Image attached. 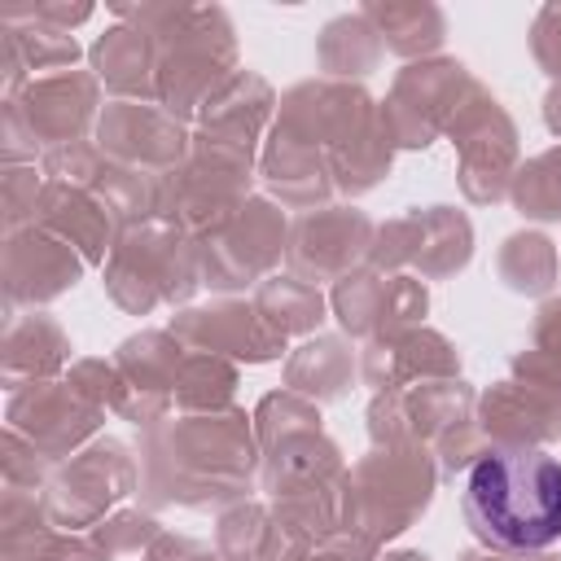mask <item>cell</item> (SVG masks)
<instances>
[{"mask_svg": "<svg viewBox=\"0 0 561 561\" xmlns=\"http://www.w3.org/2000/svg\"><path fill=\"white\" fill-rule=\"evenodd\" d=\"M140 508H232L250 500V482L263 465L254 416L228 412H171L140 430Z\"/></svg>", "mask_w": 561, "mask_h": 561, "instance_id": "cell-1", "label": "cell"}, {"mask_svg": "<svg viewBox=\"0 0 561 561\" xmlns=\"http://www.w3.org/2000/svg\"><path fill=\"white\" fill-rule=\"evenodd\" d=\"M456 486L478 548L548 552L561 543V456L548 447H486Z\"/></svg>", "mask_w": 561, "mask_h": 561, "instance_id": "cell-2", "label": "cell"}, {"mask_svg": "<svg viewBox=\"0 0 561 561\" xmlns=\"http://www.w3.org/2000/svg\"><path fill=\"white\" fill-rule=\"evenodd\" d=\"M272 127L329 158L337 197L373 193L394 167V145L386 140L381 110L364 83L324 79V75L302 79L280 92Z\"/></svg>", "mask_w": 561, "mask_h": 561, "instance_id": "cell-3", "label": "cell"}, {"mask_svg": "<svg viewBox=\"0 0 561 561\" xmlns=\"http://www.w3.org/2000/svg\"><path fill=\"white\" fill-rule=\"evenodd\" d=\"M118 22H136L158 44V105L180 123L215 101V92L241 70L237 31L219 4H114Z\"/></svg>", "mask_w": 561, "mask_h": 561, "instance_id": "cell-4", "label": "cell"}, {"mask_svg": "<svg viewBox=\"0 0 561 561\" xmlns=\"http://www.w3.org/2000/svg\"><path fill=\"white\" fill-rule=\"evenodd\" d=\"M101 285L110 302L127 316H153L158 307H193L202 285V250L197 237L167 219H140L123 228L118 245L101 267Z\"/></svg>", "mask_w": 561, "mask_h": 561, "instance_id": "cell-5", "label": "cell"}, {"mask_svg": "<svg viewBox=\"0 0 561 561\" xmlns=\"http://www.w3.org/2000/svg\"><path fill=\"white\" fill-rule=\"evenodd\" d=\"M438 491V460L425 447H368L346 469L342 530L373 539L377 548L412 530Z\"/></svg>", "mask_w": 561, "mask_h": 561, "instance_id": "cell-6", "label": "cell"}, {"mask_svg": "<svg viewBox=\"0 0 561 561\" xmlns=\"http://www.w3.org/2000/svg\"><path fill=\"white\" fill-rule=\"evenodd\" d=\"M101 110V79L92 70L35 75L13 101H0L4 162H39L53 149L96 136Z\"/></svg>", "mask_w": 561, "mask_h": 561, "instance_id": "cell-7", "label": "cell"}, {"mask_svg": "<svg viewBox=\"0 0 561 561\" xmlns=\"http://www.w3.org/2000/svg\"><path fill=\"white\" fill-rule=\"evenodd\" d=\"M473 425L491 447L561 443V359L526 346L508 359V377L478 390Z\"/></svg>", "mask_w": 561, "mask_h": 561, "instance_id": "cell-8", "label": "cell"}, {"mask_svg": "<svg viewBox=\"0 0 561 561\" xmlns=\"http://www.w3.org/2000/svg\"><path fill=\"white\" fill-rule=\"evenodd\" d=\"M254 175H259V158H245L237 149L193 136L188 158L175 171L158 175V219H167L202 241L206 232L224 228L254 197L250 193Z\"/></svg>", "mask_w": 561, "mask_h": 561, "instance_id": "cell-9", "label": "cell"}, {"mask_svg": "<svg viewBox=\"0 0 561 561\" xmlns=\"http://www.w3.org/2000/svg\"><path fill=\"white\" fill-rule=\"evenodd\" d=\"M447 140L456 149V180L465 202L500 206L513 193V175L522 167V136L513 114L486 83H469L465 101L447 123Z\"/></svg>", "mask_w": 561, "mask_h": 561, "instance_id": "cell-10", "label": "cell"}, {"mask_svg": "<svg viewBox=\"0 0 561 561\" xmlns=\"http://www.w3.org/2000/svg\"><path fill=\"white\" fill-rule=\"evenodd\" d=\"M140 491V460L136 451L114 438L101 434L92 438L83 451H75L70 460H61L44 486V513L57 530H75L88 535L96 530L123 500H131Z\"/></svg>", "mask_w": 561, "mask_h": 561, "instance_id": "cell-11", "label": "cell"}, {"mask_svg": "<svg viewBox=\"0 0 561 561\" xmlns=\"http://www.w3.org/2000/svg\"><path fill=\"white\" fill-rule=\"evenodd\" d=\"M473 259V224L456 206H408L403 215L377 224L368 267L412 272L421 280H447Z\"/></svg>", "mask_w": 561, "mask_h": 561, "instance_id": "cell-12", "label": "cell"}, {"mask_svg": "<svg viewBox=\"0 0 561 561\" xmlns=\"http://www.w3.org/2000/svg\"><path fill=\"white\" fill-rule=\"evenodd\" d=\"M197 250H202V285L219 294L259 289L267 276H276L289 250V219L280 202L254 193L224 228L206 232Z\"/></svg>", "mask_w": 561, "mask_h": 561, "instance_id": "cell-13", "label": "cell"}, {"mask_svg": "<svg viewBox=\"0 0 561 561\" xmlns=\"http://www.w3.org/2000/svg\"><path fill=\"white\" fill-rule=\"evenodd\" d=\"M469 83H473V75L456 57L408 61L394 75L386 101H377L386 140L394 149H430L438 136H447V123H451L456 105L465 101Z\"/></svg>", "mask_w": 561, "mask_h": 561, "instance_id": "cell-14", "label": "cell"}, {"mask_svg": "<svg viewBox=\"0 0 561 561\" xmlns=\"http://www.w3.org/2000/svg\"><path fill=\"white\" fill-rule=\"evenodd\" d=\"M478 390L465 377L412 381L399 390H377L368 403L373 447H425L434 451L456 425L473 421Z\"/></svg>", "mask_w": 561, "mask_h": 561, "instance_id": "cell-15", "label": "cell"}, {"mask_svg": "<svg viewBox=\"0 0 561 561\" xmlns=\"http://www.w3.org/2000/svg\"><path fill=\"white\" fill-rule=\"evenodd\" d=\"M373 237H377V224L355 202L302 210L298 219H289L285 267H289V276H298L307 285H324V280L337 285L342 276L368 267Z\"/></svg>", "mask_w": 561, "mask_h": 561, "instance_id": "cell-16", "label": "cell"}, {"mask_svg": "<svg viewBox=\"0 0 561 561\" xmlns=\"http://www.w3.org/2000/svg\"><path fill=\"white\" fill-rule=\"evenodd\" d=\"M329 311L337 316V324H342L346 337L377 342V337H390V333H403V329L425 324L430 289L412 272L359 267V272L342 276L329 289Z\"/></svg>", "mask_w": 561, "mask_h": 561, "instance_id": "cell-17", "label": "cell"}, {"mask_svg": "<svg viewBox=\"0 0 561 561\" xmlns=\"http://www.w3.org/2000/svg\"><path fill=\"white\" fill-rule=\"evenodd\" d=\"M101 421L105 412L88 394H79L66 377L18 386L9 390V408H4V425L31 438L53 465L70 460L92 438H101Z\"/></svg>", "mask_w": 561, "mask_h": 561, "instance_id": "cell-18", "label": "cell"}, {"mask_svg": "<svg viewBox=\"0 0 561 561\" xmlns=\"http://www.w3.org/2000/svg\"><path fill=\"white\" fill-rule=\"evenodd\" d=\"M92 140L131 171L167 175L188 158L193 127L180 123L158 101H105Z\"/></svg>", "mask_w": 561, "mask_h": 561, "instance_id": "cell-19", "label": "cell"}, {"mask_svg": "<svg viewBox=\"0 0 561 561\" xmlns=\"http://www.w3.org/2000/svg\"><path fill=\"white\" fill-rule=\"evenodd\" d=\"M188 351L224 355L232 364H272L289 351V342L259 316L254 298H210L202 307H180L167 324Z\"/></svg>", "mask_w": 561, "mask_h": 561, "instance_id": "cell-20", "label": "cell"}, {"mask_svg": "<svg viewBox=\"0 0 561 561\" xmlns=\"http://www.w3.org/2000/svg\"><path fill=\"white\" fill-rule=\"evenodd\" d=\"M88 263L75 245H66L57 232L26 224L18 232H4L0 250V280H4V316L44 307L61 294H70L83 280Z\"/></svg>", "mask_w": 561, "mask_h": 561, "instance_id": "cell-21", "label": "cell"}, {"mask_svg": "<svg viewBox=\"0 0 561 561\" xmlns=\"http://www.w3.org/2000/svg\"><path fill=\"white\" fill-rule=\"evenodd\" d=\"M39 167H44L48 180L75 184V188L101 197L127 228L158 215V175H145V171H131V167L114 162L96 140L53 149V153L39 158Z\"/></svg>", "mask_w": 561, "mask_h": 561, "instance_id": "cell-22", "label": "cell"}, {"mask_svg": "<svg viewBox=\"0 0 561 561\" xmlns=\"http://www.w3.org/2000/svg\"><path fill=\"white\" fill-rule=\"evenodd\" d=\"M110 359L118 364V373L127 381V399L118 408L123 421H131L136 430H149L175 412L171 394H175V377L188 359V346L171 329H140V333L123 337Z\"/></svg>", "mask_w": 561, "mask_h": 561, "instance_id": "cell-23", "label": "cell"}, {"mask_svg": "<svg viewBox=\"0 0 561 561\" xmlns=\"http://www.w3.org/2000/svg\"><path fill=\"white\" fill-rule=\"evenodd\" d=\"M276 105L280 96L272 92V83L259 75V70H237L219 92L215 101L197 114L193 123V136L197 140H210V145H224V149H237L245 158H259L263 153V140L276 123Z\"/></svg>", "mask_w": 561, "mask_h": 561, "instance_id": "cell-24", "label": "cell"}, {"mask_svg": "<svg viewBox=\"0 0 561 561\" xmlns=\"http://www.w3.org/2000/svg\"><path fill=\"white\" fill-rule=\"evenodd\" d=\"M438 377H460V346L430 324L364 342L359 351V381L373 386V394Z\"/></svg>", "mask_w": 561, "mask_h": 561, "instance_id": "cell-25", "label": "cell"}, {"mask_svg": "<svg viewBox=\"0 0 561 561\" xmlns=\"http://www.w3.org/2000/svg\"><path fill=\"white\" fill-rule=\"evenodd\" d=\"M0 561H114V557L92 535L57 530L39 495L0 491Z\"/></svg>", "mask_w": 561, "mask_h": 561, "instance_id": "cell-26", "label": "cell"}, {"mask_svg": "<svg viewBox=\"0 0 561 561\" xmlns=\"http://www.w3.org/2000/svg\"><path fill=\"white\" fill-rule=\"evenodd\" d=\"M70 351H75L70 333L44 307L9 311L4 333H0V381L9 390H18V386H31V381L66 377V368L75 364Z\"/></svg>", "mask_w": 561, "mask_h": 561, "instance_id": "cell-27", "label": "cell"}, {"mask_svg": "<svg viewBox=\"0 0 561 561\" xmlns=\"http://www.w3.org/2000/svg\"><path fill=\"white\" fill-rule=\"evenodd\" d=\"M35 224L57 232L66 245H75L88 267H105L110 250L118 245V237L127 228L101 197H92V193H83L75 184H57V180L44 184Z\"/></svg>", "mask_w": 561, "mask_h": 561, "instance_id": "cell-28", "label": "cell"}, {"mask_svg": "<svg viewBox=\"0 0 561 561\" xmlns=\"http://www.w3.org/2000/svg\"><path fill=\"white\" fill-rule=\"evenodd\" d=\"M259 180L267 184L272 202L294 206V210H320V206L337 202V180H333L329 158L294 136H285L280 127H272L263 140Z\"/></svg>", "mask_w": 561, "mask_h": 561, "instance_id": "cell-29", "label": "cell"}, {"mask_svg": "<svg viewBox=\"0 0 561 561\" xmlns=\"http://www.w3.org/2000/svg\"><path fill=\"white\" fill-rule=\"evenodd\" d=\"M92 75L110 101H158V44L136 22H114L88 48Z\"/></svg>", "mask_w": 561, "mask_h": 561, "instance_id": "cell-30", "label": "cell"}, {"mask_svg": "<svg viewBox=\"0 0 561 561\" xmlns=\"http://www.w3.org/2000/svg\"><path fill=\"white\" fill-rule=\"evenodd\" d=\"M285 390L311 399V403H342L359 377V355L351 346L346 333H316L302 337V346H294L285 355Z\"/></svg>", "mask_w": 561, "mask_h": 561, "instance_id": "cell-31", "label": "cell"}, {"mask_svg": "<svg viewBox=\"0 0 561 561\" xmlns=\"http://www.w3.org/2000/svg\"><path fill=\"white\" fill-rule=\"evenodd\" d=\"M359 13L381 35V48L394 57H408V61L438 57V48L447 39V18L430 0H373Z\"/></svg>", "mask_w": 561, "mask_h": 561, "instance_id": "cell-32", "label": "cell"}, {"mask_svg": "<svg viewBox=\"0 0 561 561\" xmlns=\"http://www.w3.org/2000/svg\"><path fill=\"white\" fill-rule=\"evenodd\" d=\"M329 473H346V460H342V447L324 430L280 438L276 447L263 451V465H259V482H263L267 500L280 495V491H289V486L329 478Z\"/></svg>", "mask_w": 561, "mask_h": 561, "instance_id": "cell-33", "label": "cell"}, {"mask_svg": "<svg viewBox=\"0 0 561 561\" xmlns=\"http://www.w3.org/2000/svg\"><path fill=\"white\" fill-rule=\"evenodd\" d=\"M381 35L373 31V22L364 13H337L320 26L316 35V61L324 70V79H364L381 66Z\"/></svg>", "mask_w": 561, "mask_h": 561, "instance_id": "cell-34", "label": "cell"}, {"mask_svg": "<svg viewBox=\"0 0 561 561\" xmlns=\"http://www.w3.org/2000/svg\"><path fill=\"white\" fill-rule=\"evenodd\" d=\"M495 276L504 280V289H513L522 298H552V285L561 276L557 241L535 228L508 232L495 250Z\"/></svg>", "mask_w": 561, "mask_h": 561, "instance_id": "cell-35", "label": "cell"}, {"mask_svg": "<svg viewBox=\"0 0 561 561\" xmlns=\"http://www.w3.org/2000/svg\"><path fill=\"white\" fill-rule=\"evenodd\" d=\"M250 298H254L259 316H263L285 342H289V337H316L320 324H324V316H329L324 289H320V285H307V280H298V276H289V272L267 276Z\"/></svg>", "mask_w": 561, "mask_h": 561, "instance_id": "cell-36", "label": "cell"}, {"mask_svg": "<svg viewBox=\"0 0 561 561\" xmlns=\"http://www.w3.org/2000/svg\"><path fill=\"white\" fill-rule=\"evenodd\" d=\"M0 44H9L22 61V70L35 79V70H75V61L83 57L79 39L70 31H57L39 18H31L26 9H9L0 22Z\"/></svg>", "mask_w": 561, "mask_h": 561, "instance_id": "cell-37", "label": "cell"}, {"mask_svg": "<svg viewBox=\"0 0 561 561\" xmlns=\"http://www.w3.org/2000/svg\"><path fill=\"white\" fill-rule=\"evenodd\" d=\"M237 386H241V373L232 359L188 351V359L175 377L171 403H175V412H228V408H237Z\"/></svg>", "mask_w": 561, "mask_h": 561, "instance_id": "cell-38", "label": "cell"}, {"mask_svg": "<svg viewBox=\"0 0 561 561\" xmlns=\"http://www.w3.org/2000/svg\"><path fill=\"white\" fill-rule=\"evenodd\" d=\"M508 202L522 219H535V224L561 219V145H552L517 167Z\"/></svg>", "mask_w": 561, "mask_h": 561, "instance_id": "cell-39", "label": "cell"}, {"mask_svg": "<svg viewBox=\"0 0 561 561\" xmlns=\"http://www.w3.org/2000/svg\"><path fill=\"white\" fill-rule=\"evenodd\" d=\"M272 539V508L263 500H241L219 513L215 522V552L219 561H263Z\"/></svg>", "mask_w": 561, "mask_h": 561, "instance_id": "cell-40", "label": "cell"}, {"mask_svg": "<svg viewBox=\"0 0 561 561\" xmlns=\"http://www.w3.org/2000/svg\"><path fill=\"white\" fill-rule=\"evenodd\" d=\"M250 416H254V438H259V451L276 447L280 438L324 430L320 403H311V399H302V394H294V390H285V386H280V390H267Z\"/></svg>", "mask_w": 561, "mask_h": 561, "instance_id": "cell-41", "label": "cell"}, {"mask_svg": "<svg viewBox=\"0 0 561 561\" xmlns=\"http://www.w3.org/2000/svg\"><path fill=\"white\" fill-rule=\"evenodd\" d=\"M44 184H48V175H44L39 162H4V171H0V219H4V232H18V228L35 224Z\"/></svg>", "mask_w": 561, "mask_h": 561, "instance_id": "cell-42", "label": "cell"}, {"mask_svg": "<svg viewBox=\"0 0 561 561\" xmlns=\"http://www.w3.org/2000/svg\"><path fill=\"white\" fill-rule=\"evenodd\" d=\"M53 469H57V465H53L31 438H22L18 430L4 425V434H0V478H4V491H31V495H44Z\"/></svg>", "mask_w": 561, "mask_h": 561, "instance_id": "cell-43", "label": "cell"}, {"mask_svg": "<svg viewBox=\"0 0 561 561\" xmlns=\"http://www.w3.org/2000/svg\"><path fill=\"white\" fill-rule=\"evenodd\" d=\"M167 526L149 513V508H114L96 530H88L110 557H123V552H149V543L162 535Z\"/></svg>", "mask_w": 561, "mask_h": 561, "instance_id": "cell-44", "label": "cell"}, {"mask_svg": "<svg viewBox=\"0 0 561 561\" xmlns=\"http://www.w3.org/2000/svg\"><path fill=\"white\" fill-rule=\"evenodd\" d=\"M66 381H70L79 394H88L101 412H114V416H118V408H123V399H127V381H123L118 364H114V359H101V355H79V359L66 368Z\"/></svg>", "mask_w": 561, "mask_h": 561, "instance_id": "cell-45", "label": "cell"}, {"mask_svg": "<svg viewBox=\"0 0 561 561\" xmlns=\"http://www.w3.org/2000/svg\"><path fill=\"white\" fill-rule=\"evenodd\" d=\"M530 53L539 70L557 83L561 79V4H543L530 22Z\"/></svg>", "mask_w": 561, "mask_h": 561, "instance_id": "cell-46", "label": "cell"}, {"mask_svg": "<svg viewBox=\"0 0 561 561\" xmlns=\"http://www.w3.org/2000/svg\"><path fill=\"white\" fill-rule=\"evenodd\" d=\"M381 557V548L373 543V539H364V535H355V530H333V535H324L302 561H377Z\"/></svg>", "mask_w": 561, "mask_h": 561, "instance_id": "cell-47", "label": "cell"}, {"mask_svg": "<svg viewBox=\"0 0 561 561\" xmlns=\"http://www.w3.org/2000/svg\"><path fill=\"white\" fill-rule=\"evenodd\" d=\"M145 561H219V552L206 543V539H193V535H175V530H162Z\"/></svg>", "mask_w": 561, "mask_h": 561, "instance_id": "cell-48", "label": "cell"}, {"mask_svg": "<svg viewBox=\"0 0 561 561\" xmlns=\"http://www.w3.org/2000/svg\"><path fill=\"white\" fill-rule=\"evenodd\" d=\"M530 346H539V351L561 359V298L557 294L539 302V311L530 320Z\"/></svg>", "mask_w": 561, "mask_h": 561, "instance_id": "cell-49", "label": "cell"}, {"mask_svg": "<svg viewBox=\"0 0 561 561\" xmlns=\"http://www.w3.org/2000/svg\"><path fill=\"white\" fill-rule=\"evenodd\" d=\"M31 18H39V22H48V26H57V31H70L75 35V26H83L96 9L92 4H66V0H48V4H31L26 9Z\"/></svg>", "mask_w": 561, "mask_h": 561, "instance_id": "cell-50", "label": "cell"}, {"mask_svg": "<svg viewBox=\"0 0 561 561\" xmlns=\"http://www.w3.org/2000/svg\"><path fill=\"white\" fill-rule=\"evenodd\" d=\"M456 561H561L552 552H491V548H465Z\"/></svg>", "mask_w": 561, "mask_h": 561, "instance_id": "cell-51", "label": "cell"}, {"mask_svg": "<svg viewBox=\"0 0 561 561\" xmlns=\"http://www.w3.org/2000/svg\"><path fill=\"white\" fill-rule=\"evenodd\" d=\"M543 127L552 131V136H561V79L548 88V96H543Z\"/></svg>", "mask_w": 561, "mask_h": 561, "instance_id": "cell-52", "label": "cell"}, {"mask_svg": "<svg viewBox=\"0 0 561 561\" xmlns=\"http://www.w3.org/2000/svg\"><path fill=\"white\" fill-rule=\"evenodd\" d=\"M377 561H430L421 548H394V552H386V557H377Z\"/></svg>", "mask_w": 561, "mask_h": 561, "instance_id": "cell-53", "label": "cell"}]
</instances>
